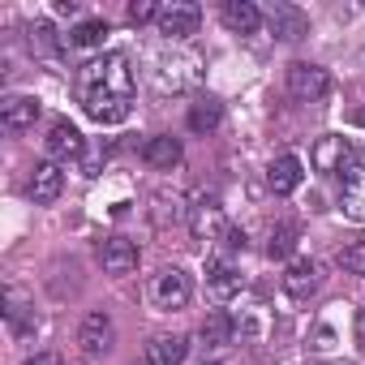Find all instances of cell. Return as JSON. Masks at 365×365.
<instances>
[{
	"mask_svg": "<svg viewBox=\"0 0 365 365\" xmlns=\"http://www.w3.org/2000/svg\"><path fill=\"white\" fill-rule=\"evenodd\" d=\"M133 65L125 52H103L78 69V103L95 125H120L133 112Z\"/></svg>",
	"mask_w": 365,
	"mask_h": 365,
	"instance_id": "6da1fadb",
	"label": "cell"
},
{
	"mask_svg": "<svg viewBox=\"0 0 365 365\" xmlns=\"http://www.w3.org/2000/svg\"><path fill=\"white\" fill-rule=\"evenodd\" d=\"M309 159H314V168H318L322 176L344 180V185H352V180L365 176V155H361V146H356L352 138H344V133H322V138L314 142Z\"/></svg>",
	"mask_w": 365,
	"mask_h": 365,
	"instance_id": "7a4b0ae2",
	"label": "cell"
},
{
	"mask_svg": "<svg viewBox=\"0 0 365 365\" xmlns=\"http://www.w3.org/2000/svg\"><path fill=\"white\" fill-rule=\"evenodd\" d=\"M198 78H202V61H198L194 52H176V48H172V52H163V56L155 61V86H159L163 95H168V91H172V95H176V91H190Z\"/></svg>",
	"mask_w": 365,
	"mask_h": 365,
	"instance_id": "3957f363",
	"label": "cell"
},
{
	"mask_svg": "<svg viewBox=\"0 0 365 365\" xmlns=\"http://www.w3.org/2000/svg\"><path fill=\"white\" fill-rule=\"evenodd\" d=\"M284 86L297 103H322L331 95V73L322 65H309V61H292L288 73H284Z\"/></svg>",
	"mask_w": 365,
	"mask_h": 365,
	"instance_id": "277c9868",
	"label": "cell"
},
{
	"mask_svg": "<svg viewBox=\"0 0 365 365\" xmlns=\"http://www.w3.org/2000/svg\"><path fill=\"white\" fill-rule=\"evenodd\" d=\"M194 297V279L180 271V267H163L159 275H150V305L155 309H185Z\"/></svg>",
	"mask_w": 365,
	"mask_h": 365,
	"instance_id": "5b68a950",
	"label": "cell"
},
{
	"mask_svg": "<svg viewBox=\"0 0 365 365\" xmlns=\"http://www.w3.org/2000/svg\"><path fill=\"white\" fill-rule=\"evenodd\" d=\"M159 35L163 39H172V43H180V39H190V35H198V26H202V9L198 5H190V0H172V5H163L159 9Z\"/></svg>",
	"mask_w": 365,
	"mask_h": 365,
	"instance_id": "8992f818",
	"label": "cell"
},
{
	"mask_svg": "<svg viewBox=\"0 0 365 365\" xmlns=\"http://www.w3.org/2000/svg\"><path fill=\"white\" fill-rule=\"evenodd\" d=\"M78 344H82V352L86 356H108L112 352V344H116V327H112V318L103 314V309H95V314H86L82 318V327H78Z\"/></svg>",
	"mask_w": 365,
	"mask_h": 365,
	"instance_id": "52a82bcc",
	"label": "cell"
},
{
	"mask_svg": "<svg viewBox=\"0 0 365 365\" xmlns=\"http://www.w3.org/2000/svg\"><path fill=\"white\" fill-rule=\"evenodd\" d=\"M228 215H224V207L215 202V198H202L194 211H190V232H194V241H224L228 237Z\"/></svg>",
	"mask_w": 365,
	"mask_h": 365,
	"instance_id": "ba28073f",
	"label": "cell"
},
{
	"mask_svg": "<svg viewBox=\"0 0 365 365\" xmlns=\"http://www.w3.org/2000/svg\"><path fill=\"white\" fill-rule=\"evenodd\" d=\"M267 26H271V35L284 39V43H297V39L309 35V18H305V9H301V5H288V0H275V5H271Z\"/></svg>",
	"mask_w": 365,
	"mask_h": 365,
	"instance_id": "9c48e42d",
	"label": "cell"
},
{
	"mask_svg": "<svg viewBox=\"0 0 365 365\" xmlns=\"http://www.w3.org/2000/svg\"><path fill=\"white\" fill-rule=\"evenodd\" d=\"M99 267H103L108 275H116V279L133 275V271H138V245H133L129 237H108V241L99 245Z\"/></svg>",
	"mask_w": 365,
	"mask_h": 365,
	"instance_id": "30bf717a",
	"label": "cell"
},
{
	"mask_svg": "<svg viewBox=\"0 0 365 365\" xmlns=\"http://www.w3.org/2000/svg\"><path fill=\"white\" fill-rule=\"evenodd\" d=\"M61 190H65V172H61L52 159L35 163V172H31V185H26L31 202H35V207H52V202L61 198Z\"/></svg>",
	"mask_w": 365,
	"mask_h": 365,
	"instance_id": "8fae6325",
	"label": "cell"
},
{
	"mask_svg": "<svg viewBox=\"0 0 365 365\" xmlns=\"http://www.w3.org/2000/svg\"><path fill=\"white\" fill-rule=\"evenodd\" d=\"M318 288H322V271H318L314 258H297V262H288V271H284V292H288L292 301H309Z\"/></svg>",
	"mask_w": 365,
	"mask_h": 365,
	"instance_id": "7c38bea8",
	"label": "cell"
},
{
	"mask_svg": "<svg viewBox=\"0 0 365 365\" xmlns=\"http://www.w3.org/2000/svg\"><path fill=\"white\" fill-rule=\"evenodd\" d=\"M241 288H245V279H241V271L228 262V258H211V267H207V297L211 301H232V297H241Z\"/></svg>",
	"mask_w": 365,
	"mask_h": 365,
	"instance_id": "4fadbf2b",
	"label": "cell"
},
{
	"mask_svg": "<svg viewBox=\"0 0 365 365\" xmlns=\"http://www.w3.org/2000/svg\"><path fill=\"white\" fill-rule=\"evenodd\" d=\"M43 146H48L52 163H69V159H78V155H82V146H86V142H82L78 125H69V120H52V129H48Z\"/></svg>",
	"mask_w": 365,
	"mask_h": 365,
	"instance_id": "5bb4252c",
	"label": "cell"
},
{
	"mask_svg": "<svg viewBox=\"0 0 365 365\" xmlns=\"http://www.w3.org/2000/svg\"><path fill=\"white\" fill-rule=\"evenodd\" d=\"M0 120L9 133H26L39 120V99L35 95H5L0 99Z\"/></svg>",
	"mask_w": 365,
	"mask_h": 365,
	"instance_id": "9a60e30c",
	"label": "cell"
},
{
	"mask_svg": "<svg viewBox=\"0 0 365 365\" xmlns=\"http://www.w3.org/2000/svg\"><path fill=\"white\" fill-rule=\"evenodd\" d=\"M220 18H224V26L237 31V35H254V31L262 26V9L254 5V0H224V5H220Z\"/></svg>",
	"mask_w": 365,
	"mask_h": 365,
	"instance_id": "2e32d148",
	"label": "cell"
},
{
	"mask_svg": "<svg viewBox=\"0 0 365 365\" xmlns=\"http://www.w3.org/2000/svg\"><path fill=\"white\" fill-rule=\"evenodd\" d=\"M142 159L150 168H159V172H172L180 159H185V146H180V138H172V133H159V138H150L142 146Z\"/></svg>",
	"mask_w": 365,
	"mask_h": 365,
	"instance_id": "e0dca14e",
	"label": "cell"
},
{
	"mask_svg": "<svg viewBox=\"0 0 365 365\" xmlns=\"http://www.w3.org/2000/svg\"><path fill=\"white\" fill-rule=\"evenodd\" d=\"M301 176H305V172H301V159H297V155H279V159L267 168V185H271L275 198H288V194L301 185Z\"/></svg>",
	"mask_w": 365,
	"mask_h": 365,
	"instance_id": "ac0fdd59",
	"label": "cell"
},
{
	"mask_svg": "<svg viewBox=\"0 0 365 365\" xmlns=\"http://www.w3.org/2000/svg\"><path fill=\"white\" fill-rule=\"evenodd\" d=\"M190 339L185 335H155L146 344V365H185Z\"/></svg>",
	"mask_w": 365,
	"mask_h": 365,
	"instance_id": "d6986e66",
	"label": "cell"
},
{
	"mask_svg": "<svg viewBox=\"0 0 365 365\" xmlns=\"http://www.w3.org/2000/svg\"><path fill=\"white\" fill-rule=\"evenodd\" d=\"M220 120H224V103H220L215 95H198V99L190 103V129H194V133H215Z\"/></svg>",
	"mask_w": 365,
	"mask_h": 365,
	"instance_id": "ffe728a7",
	"label": "cell"
},
{
	"mask_svg": "<svg viewBox=\"0 0 365 365\" xmlns=\"http://www.w3.org/2000/svg\"><path fill=\"white\" fill-rule=\"evenodd\" d=\"M232 335H237V318H232V314H224V309L207 314V318H202V327H198V339H202L207 348H224V344H232Z\"/></svg>",
	"mask_w": 365,
	"mask_h": 365,
	"instance_id": "44dd1931",
	"label": "cell"
},
{
	"mask_svg": "<svg viewBox=\"0 0 365 365\" xmlns=\"http://www.w3.org/2000/svg\"><path fill=\"white\" fill-rule=\"evenodd\" d=\"M5 322H9V331H14V335L35 331V309H31V301H26L18 288H9V292H5Z\"/></svg>",
	"mask_w": 365,
	"mask_h": 365,
	"instance_id": "7402d4cb",
	"label": "cell"
},
{
	"mask_svg": "<svg viewBox=\"0 0 365 365\" xmlns=\"http://www.w3.org/2000/svg\"><path fill=\"white\" fill-rule=\"evenodd\" d=\"M26 43H31L35 56H56V52L65 48L52 22H31V26H26Z\"/></svg>",
	"mask_w": 365,
	"mask_h": 365,
	"instance_id": "603a6c76",
	"label": "cell"
},
{
	"mask_svg": "<svg viewBox=\"0 0 365 365\" xmlns=\"http://www.w3.org/2000/svg\"><path fill=\"white\" fill-rule=\"evenodd\" d=\"M103 39H108V22L103 18H82L69 31V48H99Z\"/></svg>",
	"mask_w": 365,
	"mask_h": 365,
	"instance_id": "cb8c5ba5",
	"label": "cell"
},
{
	"mask_svg": "<svg viewBox=\"0 0 365 365\" xmlns=\"http://www.w3.org/2000/svg\"><path fill=\"white\" fill-rule=\"evenodd\" d=\"M297 224H275L271 228V237H267V258H288L292 250H297Z\"/></svg>",
	"mask_w": 365,
	"mask_h": 365,
	"instance_id": "d4e9b609",
	"label": "cell"
},
{
	"mask_svg": "<svg viewBox=\"0 0 365 365\" xmlns=\"http://www.w3.org/2000/svg\"><path fill=\"white\" fill-rule=\"evenodd\" d=\"M339 211H344L348 220H365V176L352 180V185H344V194H339Z\"/></svg>",
	"mask_w": 365,
	"mask_h": 365,
	"instance_id": "484cf974",
	"label": "cell"
},
{
	"mask_svg": "<svg viewBox=\"0 0 365 365\" xmlns=\"http://www.w3.org/2000/svg\"><path fill=\"white\" fill-rule=\"evenodd\" d=\"M339 267H344L348 275H365V237H361V241H348V245L339 250Z\"/></svg>",
	"mask_w": 365,
	"mask_h": 365,
	"instance_id": "4316f807",
	"label": "cell"
},
{
	"mask_svg": "<svg viewBox=\"0 0 365 365\" xmlns=\"http://www.w3.org/2000/svg\"><path fill=\"white\" fill-rule=\"evenodd\" d=\"M159 9H163V5H155V0H133V5L125 9V18H129L133 26H142V22H159Z\"/></svg>",
	"mask_w": 365,
	"mask_h": 365,
	"instance_id": "83f0119b",
	"label": "cell"
},
{
	"mask_svg": "<svg viewBox=\"0 0 365 365\" xmlns=\"http://www.w3.org/2000/svg\"><path fill=\"white\" fill-rule=\"evenodd\" d=\"M22 365H65V361H61V352H35V356H26Z\"/></svg>",
	"mask_w": 365,
	"mask_h": 365,
	"instance_id": "f1b7e54d",
	"label": "cell"
},
{
	"mask_svg": "<svg viewBox=\"0 0 365 365\" xmlns=\"http://www.w3.org/2000/svg\"><path fill=\"white\" fill-rule=\"evenodd\" d=\"M356 344H361V348H365V309H361V314H356Z\"/></svg>",
	"mask_w": 365,
	"mask_h": 365,
	"instance_id": "f546056e",
	"label": "cell"
},
{
	"mask_svg": "<svg viewBox=\"0 0 365 365\" xmlns=\"http://www.w3.org/2000/svg\"><path fill=\"white\" fill-rule=\"evenodd\" d=\"M331 365H352V361H331Z\"/></svg>",
	"mask_w": 365,
	"mask_h": 365,
	"instance_id": "4dcf8cb0",
	"label": "cell"
},
{
	"mask_svg": "<svg viewBox=\"0 0 365 365\" xmlns=\"http://www.w3.org/2000/svg\"><path fill=\"white\" fill-rule=\"evenodd\" d=\"M202 365H220V361H202Z\"/></svg>",
	"mask_w": 365,
	"mask_h": 365,
	"instance_id": "1f68e13d",
	"label": "cell"
}]
</instances>
